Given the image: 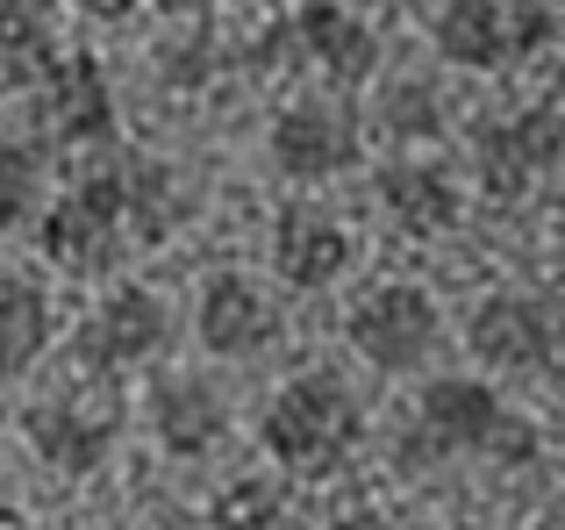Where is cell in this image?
<instances>
[{
  "label": "cell",
  "mask_w": 565,
  "mask_h": 530,
  "mask_svg": "<svg viewBox=\"0 0 565 530\" xmlns=\"http://www.w3.org/2000/svg\"><path fill=\"white\" fill-rule=\"evenodd\" d=\"M344 337H351V351H359L373 373L401 380V373H423V365L437 359L444 316H437V301H429V287H415V279H386V287H365L359 301H351Z\"/></svg>",
  "instance_id": "cell-5"
},
{
  "label": "cell",
  "mask_w": 565,
  "mask_h": 530,
  "mask_svg": "<svg viewBox=\"0 0 565 530\" xmlns=\"http://www.w3.org/2000/svg\"><path fill=\"white\" fill-rule=\"evenodd\" d=\"M22 437L29 452H36L51 474H100L115 452V437H122V409L115 402H79V394H36V402L22 409Z\"/></svg>",
  "instance_id": "cell-11"
},
{
  "label": "cell",
  "mask_w": 565,
  "mask_h": 530,
  "mask_svg": "<svg viewBox=\"0 0 565 530\" xmlns=\"http://www.w3.org/2000/svg\"><path fill=\"white\" fill-rule=\"evenodd\" d=\"M552 8L544 0H444L429 36H437L444 65L458 72H509L552 43Z\"/></svg>",
  "instance_id": "cell-4"
},
{
  "label": "cell",
  "mask_w": 565,
  "mask_h": 530,
  "mask_svg": "<svg viewBox=\"0 0 565 530\" xmlns=\"http://www.w3.org/2000/svg\"><path fill=\"white\" fill-rule=\"evenodd\" d=\"M0 57H8L14 80H43L51 72L57 43H51V14L36 0H0Z\"/></svg>",
  "instance_id": "cell-20"
},
{
  "label": "cell",
  "mask_w": 565,
  "mask_h": 530,
  "mask_svg": "<svg viewBox=\"0 0 565 530\" xmlns=\"http://www.w3.org/2000/svg\"><path fill=\"white\" fill-rule=\"evenodd\" d=\"M279 36H287V51L301 57L308 72H322V86H337V94H351V86H365L380 72L373 22L351 14V8H337V0H308Z\"/></svg>",
  "instance_id": "cell-12"
},
{
  "label": "cell",
  "mask_w": 565,
  "mask_h": 530,
  "mask_svg": "<svg viewBox=\"0 0 565 530\" xmlns=\"http://www.w3.org/2000/svg\"><path fill=\"white\" fill-rule=\"evenodd\" d=\"M151 437L166 459H207L230 437V394L207 373H172L151 394Z\"/></svg>",
  "instance_id": "cell-16"
},
{
  "label": "cell",
  "mask_w": 565,
  "mask_h": 530,
  "mask_svg": "<svg viewBox=\"0 0 565 530\" xmlns=\"http://www.w3.org/2000/svg\"><path fill=\"white\" fill-rule=\"evenodd\" d=\"M193 337L207 359H258L279 337V308L258 279L244 273H207L201 301H193Z\"/></svg>",
  "instance_id": "cell-13"
},
{
  "label": "cell",
  "mask_w": 565,
  "mask_h": 530,
  "mask_svg": "<svg viewBox=\"0 0 565 530\" xmlns=\"http://www.w3.org/2000/svg\"><path fill=\"white\" fill-rule=\"evenodd\" d=\"M466 344H472V359L494 365V373H544V365L558 359V308L530 287H494L472 308Z\"/></svg>",
  "instance_id": "cell-10"
},
{
  "label": "cell",
  "mask_w": 565,
  "mask_h": 530,
  "mask_svg": "<svg viewBox=\"0 0 565 530\" xmlns=\"http://www.w3.org/2000/svg\"><path fill=\"white\" fill-rule=\"evenodd\" d=\"M186 180L172 166H158V158H137V166H122V209H129V237L137 244H166L172 230L186 223Z\"/></svg>",
  "instance_id": "cell-18"
},
{
  "label": "cell",
  "mask_w": 565,
  "mask_h": 530,
  "mask_svg": "<svg viewBox=\"0 0 565 530\" xmlns=\"http://www.w3.org/2000/svg\"><path fill=\"white\" fill-rule=\"evenodd\" d=\"M166 344H172V308L158 301L151 287H137V279L108 287L79 316V330H72V359H79V373H94V380L137 373V365H151Z\"/></svg>",
  "instance_id": "cell-6"
},
{
  "label": "cell",
  "mask_w": 565,
  "mask_h": 530,
  "mask_svg": "<svg viewBox=\"0 0 565 530\" xmlns=\"http://www.w3.org/2000/svg\"><path fill=\"white\" fill-rule=\"evenodd\" d=\"M207 530H294V509H287V495H279L273 480L244 474L207 502Z\"/></svg>",
  "instance_id": "cell-19"
},
{
  "label": "cell",
  "mask_w": 565,
  "mask_h": 530,
  "mask_svg": "<svg viewBox=\"0 0 565 530\" xmlns=\"http://www.w3.org/2000/svg\"><path fill=\"white\" fill-rule=\"evenodd\" d=\"M322 530H394V523H386L380 509H344V517H330Z\"/></svg>",
  "instance_id": "cell-23"
},
{
  "label": "cell",
  "mask_w": 565,
  "mask_h": 530,
  "mask_svg": "<svg viewBox=\"0 0 565 530\" xmlns=\"http://www.w3.org/2000/svg\"><path fill=\"white\" fill-rule=\"evenodd\" d=\"M351 258H359V237H351L330 209H316V201L279 209V223H273V273L287 279L294 294L337 287V279L351 273Z\"/></svg>",
  "instance_id": "cell-14"
},
{
  "label": "cell",
  "mask_w": 565,
  "mask_h": 530,
  "mask_svg": "<svg viewBox=\"0 0 565 530\" xmlns=\"http://www.w3.org/2000/svg\"><path fill=\"white\" fill-rule=\"evenodd\" d=\"M373 201L386 209V223H394L401 237H451L458 215H466V187H458V172L437 166V158H408V151H401L394 166H380Z\"/></svg>",
  "instance_id": "cell-15"
},
{
  "label": "cell",
  "mask_w": 565,
  "mask_h": 530,
  "mask_svg": "<svg viewBox=\"0 0 565 530\" xmlns=\"http://www.w3.org/2000/svg\"><path fill=\"white\" fill-rule=\"evenodd\" d=\"M36 215V151L22 144H0V244Z\"/></svg>",
  "instance_id": "cell-22"
},
{
  "label": "cell",
  "mask_w": 565,
  "mask_h": 530,
  "mask_svg": "<svg viewBox=\"0 0 565 530\" xmlns=\"http://www.w3.org/2000/svg\"><path fill=\"white\" fill-rule=\"evenodd\" d=\"M558 166H565V108H552V100L472 129V172H480V194L494 201H523Z\"/></svg>",
  "instance_id": "cell-7"
},
{
  "label": "cell",
  "mask_w": 565,
  "mask_h": 530,
  "mask_svg": "<svg viewBox=\"0 0 565 530\" xmlns=\"http://www.w3.org/2000/svg\"><path fill=\"white\" fill-rule=\"evenodd\" d=\"M380 129L386 144H437L444 137V100L429 80H394L380 94Z\"/></svg>",
  "instance_id": "cell-21"
},
{
  "label": "cell",
  "mask_w": 565,
  "mask_h": 530,
  "mask_svg": "<svg viewBox=\"0 0 565 530\" xmlns=\"http://www.w3.org/2000/svg\"><path fill=\"white\" fill-rule=\"evenodd\" d=\"M43 351H51V294L29 273L0 265V388L22 380Z\"/></svg>",
  "instance_id": "cell-17"
},
{
  "label": "cell",
  "mask_w": 565,
  "mask_h": 530,
  "mask_svg": "<svg viewBox=\"0 0 565 530\" xmlns=\"http://www.w3.org/2000/svg\"><path fill=\"white\" fill-rule=\"evenodd\" d=\"M273 172L294 187H330L359 166V115L351 100H294L273 115Z\"/></svg>",
  "instance_id": "cell-9"
},
{
  "label": "cell",
  "mask_w": 565,
  "mask_h": 530,
  "mask_svg": "<svg viewBox=\"0 0 565 530\" xmlns=\"http://www.w3.org/2000/svg\"><path fill=\"white\" fill-rule=\"evenodd\" d=\"M258 445L287 480H337L365 445V409L337 373H301L265 402Z\"/></svg>",
  "instance_id": "cell-1"
},
{
  "label": "cell",
  "mask_w": 565,
  "mask_h": 530,
  "mask_svg": "<svg viewBox=\"0 0 565 530\" xmlns=\"http://www.w3.org/2000/svg\"><path fill=\"white\" fill-rule=\"evenodd\" d=\"M36 115H43V137L65 144V151H108L122 137L115 86H108L94 51H57L51 57V72L36 80Z\"/></svg>",
  "instance_id": "cell-8"
},
{
  "label": "cell",
  "mask_w": 565,
  "mask_h": 530,
  "mask_svg": "<svg viewBox=\"0 0 565 530\" xmlns=\"http://www.w3.org/2000/svg\"><path fill=\"white\" fill-rule=\"evenodd\" d=\"M444 459H530V431L501 409L487 380H429L401 431V466H444Z\"/></svg>",
  "instance_id": "cell-2"
},
{
  "label": "cell",
  "mask_w": 565,
  "mask_h": 530,
  "mask_svg": "<svg viewBox=\"0 0 565 530\" xmlns=\"http://www.w3.org/2000/svg\"><path fill=\"white\" fill-rule=\"evenodd\" d=\"M143 0H79V14H94V22H122V14H137Z\"/></svg>",
  "instance_id": "cell-24"
},
{
  "label": "cell",
  "mask_w": 565,
  "mask_h": 530,
  "mask_svg": "<svg viewBox=\"0 0 565 530\" xmlns=\"http://www.w3.org/2000/svg\"><path fill=\"white\" fill-rule=\"evenodd\" d=\"M36 244H43V258H51L65 279H100L108 273V265L122 258V244H129L122 166H100V172H86L79 187H65V194L43 209Z\"/></svg>",
  "instance_id": "cell-3"
},
{
  "label": "cell",
  "mask_w": 565,
  "mask_h": 530,
  "mask_svg": "<svg viewBox=\"0 0 565 530\" xmlns=\"http://www.w3.org/2000/svg\"><path fill=\"white\" fill-rule=\"evenodd\" d=\"M22 509H14V474H8V452H0V530H8Z\"/></svg>",
  "instance_id": "cell-25"
}]
</instances>
